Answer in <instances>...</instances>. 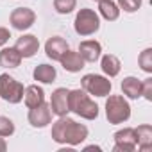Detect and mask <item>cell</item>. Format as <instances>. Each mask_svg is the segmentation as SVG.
<instances>
[{
  "label": "cell",
  "mask_w": 152,
  "mask_h": 152,
  "mask_svg": "<svg viewBox=\"0 0 152 152\" xmlns=\"http://www.w3.org/2000/svg\"><path fill=\"white\" fill-rule=\"evenodd\" d=\"M52 140L59 145L77 147L88 138V127L84 124H77L68 116H59L52 125Z\"/></svg>",
  "instance_id": "6da1fadb"
},
{
  "label": "cell",
  "mask_w": 152,
  "mask_h": 152,
  "mask_svg": "<svg viewBox=\"0 0 152 152\" xmlns=\"http://www.w3.org/2000/svg\"><path fill=\"white\" fill-rule=\"evenodd\" d=\"M68 106L72 113L84 120H95L99 116V106L90 99L84 90H72L68 93Z\"/></svg>",
  "instance_id": "7a4b0ae2"
},
{
  "label": "cell",
  "mask_w": 152,
  "mask_h": 152,
  "mask_svg": "<svg viewBox=\"0 0 152 152\" xmlns=\"http://www.w3.org/2000/svg\"><path fill=\"white\" fill-rule=\"evenodd\" d=\"M106 118L109 124L118 125L131 118V106L122 95H109L106 100Z\"/></svg>",
  "instance_id": "3957f363"
},
{
  "label": "cell",
  "mask_w": 152,
  "mask_h": 152,
  "mask_svg": "<svg viewBox=\"0 0 152 152\" xmlns=\"http://www.w3.org/2000/svg\"><path fill=\"white\" fill-rule=\"evenodd\" d=\"M73 29L79 36H91L100 29V18L93 9H81L75 15V22H73Z\"/></svg>",
  "instance_id": "277c9868"
},
{
  "label": "cell",
  "mask_w": 152,
  "mask_h": 152,
  "mask_svg": "<svg viewBox=\"0 0 152 152\" xmlns=\"http://www.w3.org/2000/svg\"><path fill=\"white\" fill-rule=\"evenodd\" d=\"M81 86L88 95L93 97H107L113 90L111 81L104 75H97V73H86L81 79Z\"/></svg>",
  "instance_id": "5b68a950"
},
{
  "label": "cell",
  "mask_w": 152,
  "mask_h": 152,
  "mask_svg": "<svg viewBox=\"0 0 152 152\" xmlns=\"http://www.w3.org/2000/svg\"><path fill=\"white\" fill-rule=\"evenodd\" d=\"M23 84L20 81H16L15 77H11L9 73H2L0 75V97L9 104H18L23 100Z\"/></svg>",
  "instance_id": "8992f818"
},
{
  "label": "cell",
  "mask_w": 152,
  "mask_h": 152,
  "mask_svg": "<svg viewBox=\"0 0 152 152\" xmlns=\"http://www.w3.org/2000/svg\"><path fill=\"white\" fill-rule=\"evenodd\" d=\"M115 147L113 152H134L136 148V131L132 127H125L115 132Z\"/></svg>",
  "instance_id": "52a82bcc"
},
{
  "label": "cell",
  "mask_w": 152,
  "mask_h": 152,
  "mask_svg": "<svg viewBox=\"0 0 152 152\" xmlns=\"http://www.w3.org/2000/svg\"><path fill=\"white\" fill-rule=\"evenodd\" d=\"M27 118H29V124H31L32 127H36V129H43V127H47V125L50 124V120H52L50 104H47V102L43 100L41 104L31 107Z\"/></svg>",
  "instance_id": "ba28073f"
},
{
  "label": "cell",
  "mask_w": 152,
  "mask_h": 152,
  "mask_svg": "<svg viewBox=\"0 0 152 152\" xmlns=\"http://www.w3.org/2000/svg\"><path fill=\"white\" fill-rule=\"evenodd\" d=\"M9 22L11 25L16 29V31H27L34 25L36 22V13L29 7H16L11 16H9Z\"/></svg>",
  "instance_id": "9c48e42d"
},
{
  "label": "cell",
  "mask_w": 152,
  "mask_h": 152,
  "mask_svg": "<svg viewBox=\"0 0 152 152\" xmlns=\"http://www.w3.org/2000/svg\"><path fill=\"white\" fill-rule=\"evenodd\" d=\"M68 93H70V90H66V88H57L52 93V97H50V111L56 116H66L70 113Z\"/></svg>",
  "instance_id": "30bf717a"
},
{
  "label": "cell",
  "mask_w": 152,
  "mask_h": 152,
  "mask_svg": "<svg viewBox=\"0 0 152 152\" xmlns=\"http://www.w3.org/2000/svg\"><path fill=\"white\" fill-rule=\"evenodd\" d=\"M15 48L20 52L22 57H32L38 54L39 50V39L34 36V34H23L16 39V45Z\"/></svg>",
  "instance_id": "8fae6325"
},
{
  "label": "cell",
  "mask_w": 152,
  "mask_h": 152,
  "mask_svg": "<svg viewBox=\"0 0 152 152\" xmlns=\"http://www.w3.org/2000/svg\"><path fill=\"white\" fill-rule=\"evenodd\" d=\"M66 50H70V47H68V43H66L61 36L48 38V41L45 43V52H47V56H48L52 61H59V59L66 54Z\"/></svg>",
  "instance_id": "7c38bea8"
},
{
  "label": "cell",
  "mask_w": 152,
  "mask_h": 152,
  "mask_svg": "<svg viewBox=\"0 0 152 152\" xmlns=\"http://www.w3.org/2000/svg\"><path fill=\"white\" fill-rule=\"evenodd\" d=\"M81 57L84 59V63H95L99 57H100V52H102V45L95 39H86L79 45V50Z\"/></svg>",
  "instance_id": "4fadbf2b"
},
{
  "label": "cell",
  "mask_w": 152,
  "mask_h": 152,
  "mask_svg": "<svg viewBox=\"0 0 152 152\" xmlns=\"http://www.w3.org/2000/svg\"><path fill=\"white\" fill-rule=\"evenodd\" d=\"M59 63L70 73H77V72H81L84 68V59L81 57V54L79 52H72V50H66V54L59 59Z\"/></svg>",
  "instance_id": "5bb4252c"
},
{
  "label": "cell",
  "mask_w": 152,
  "mask_h": 152,
  "mask_svg": "<svg viewBox=\"0 0 152 152\" xmlns=\"http://www.w3.org/2000/svg\"><path fill=\"white\" fill-rule=\"evenodd\" d=\"M136 131V147L141 150V152H147L152 148V127L148 124H143V125H138Z\"/></svg>",
  "instance_id": "9a60e30c"
},
{
  "label": "cell",
  "mask_w": 152,
  "mask_h": 152,
  "mask_svg": "<svg viewBox=\"0 0 152 152\" xmlns=\"http://www.w3.org/2000/svg\"><path fill=\"white\" fill-rule=\"evenodd\" d=\"M22 59L23 57L20 56V52L15 47L0 50V66H2V68H18Z\"/></svg>",
  "instance_id": "2e32d148"
},
{
  "label": "cell",
  "mask_w": 152,
  "mask_h": 152,
  "mask_svg": "<svg viewBox=\"0 0 152 152\" xmlns=\"http://www.w3.org/2000/svg\"><path fill=\"white\" fill-rule=\"evenodd\" d=\"M56 75H57V72H56V68H54L52 64H38V66L34 68V72H32L34 81L43 83V84L54 83V81H56Z\"/></svg>",
  "instance_id": "e0dca14e"
},
{
  "label": "cell",
  "mask_w": 152,
  "mask_h": 152,
  "mask_svg": "<svg viewBox=\"0 0 152 152\" xmlns=\"http://www.w3.org/2000/svg\"><path fill=\"white\" fill-rule=\"evenodd\" d=\"M23 100H25V106H27L29 109L34 107V106H38V104H41V102L45 100V91H43V88H39L38 84L27 86L25 91H23Z\"/></svg>",
  "instance_id": "ac0fdd59"
},
{
  "label": "cell",
  "mask_w": 152,
  "mask_h": 152,
  "mask_svg": "<svg viewBox=\"0 0 152 152\" xmlns=\"http://www.w3.org/2000/svg\"><path fill=\"white\" fill-rule=\"evenodd\" d=\"M100 68H102V72L107 75V77H116V75L120 73L122 63H120V59H118L116 56L106 54V56H102V59H100Z\"/></svg>",
  "instance_id": "d6986e66"
},
{
  "label": "cell",
  "mask_w": 152,
  "mask_h": 152,
  "mask_svg": "<svg viewBox=\"0 0 152 152\" xmlns=\"http://www.w3.org/2000/svg\"><path fill=\"white\" fill-rule=\"evenodd\" d=\"M99 13L104 20L115 22L120 16V7L113 2V0H99Z\"/></svg>",
  "instance_id": "ffe728a7"
},
{
  "label": "cell",
  "mask_w": 152,
  "mask_h": 152,
  "mask_svg": "<svg viewBox=\"0 0 152 152\" xmlns=\"http://www.w3.org/2000/svg\"><path fill=\"white\" fill-rule=\"evenodd\" d=\"M122 91L129 99H140L141 97V81L136 77H125L122 81Z\"/></svg>",
  "instance_id": "44dd1931"
},
{
  "label": "cell",
  "mask_w": 152,
  "mask_h": 152,
  "mask_svg": "<svg viewBox=\"0 0 152 152\" xmlns=\"http://www.w3.org/2000/svg\"><path fill=\"white\" fill-rule=\"evenodd\" d=\"M77 6V0H54V9L59 15H68L75 9Z\"/></svg>",
  "instance_id": "7402d4cb"
},
{
  "label": "cell",
  "mask_w": 152,
  "mask_h": 152,
  "mask_svg": "<svg viewBox=\"0 0 152 152\" xmlns=\"http://www.w3.org/2000/svg\"><path fill=\"white\" fill-rule=\"evenodd\" d=\"M138 63H140V66H141L143 72L152 73V48H145V50L140 54Z\"/></svg>",
  "instance_id": "603a6c76"
},
{
  "label": "cell",
  "mask_w": 152,
  "mask_h": 152,
  "mask_svg": "<svg viewBox=\"0 0 152 152\" xmlns=\"http://www.w3.org/2000/svg\"><path fill=\"white\" fill-rule=\"evenodd\" d=\"M13 134H15V124H13V120L7 118V116H0V136L7 138V136H13Z\"/></svg>",
  "instance_id": "cb8c5ba5"
},
{
  "label": "cell",
  "mask_w": 152,
  "mask_h": 152,
  "mask_svg": "<svg viewBox=\"0 0 152 152\" xmlns=\"http://www.w3.org/2000/svg\"><path fill=\"white\" fill-rule=\"evenodd\" d=\"M116 6L124 9L125 13H136L141 7V0H118Z\"/></svg>",
  "instance_id": "d4e9b609"
},
{
  "label": "cell",
  "mask_w": 152,
  "mask_h": 152,
  "mask_svg": "<svg viewBox=\"0 0 152 152\" xmlns=\"http://www.w3.org/2000/svg\"><path fill=\"white\" fill-rule=\"evenodd\" d=\"M141 97H145L148 102L152 100V79H145L141 83Z\"/></svg>",
  "instance_id": "484cf974"
},
{
  "label": "cell",
  "mask_w": 152,
  "mask_h": 152,
  "mask_svg": "<svg viewBox=\"0 0 152 152\" xmlns=\"http://www.w3.org/2000/svg\"><path fill=\"white\" fill-rule=\"evenodd\" d=\"M9 38H11V32H9V29H6V27H0V47H4V45L9 41Z\"/></svg>",
  "instance_id": "4316f807"
},
{
  "label": "cell",
  "mask_w": 152,
  "mask_h": 152,
  "mask_svg": "<svg viewBox=\"0 0 152 152\" xmlns=\"http://www.w3.org/2000/svg\"><path fill=\"white\" fill-rule=\"evenodd\" d=\"M7 150V143L4 140V136H0V152H6Z\"/></svg>",
  "instance_id": "83f0119b"
},
{
  "label": "cell",
  "mask_w": 152,
  "mask_h": 152,
  "mask_svg": "<svg viewBox=\"0 0 152 152\" xmlns=\"http://www.w3.org/2000/svg\"><path fill=\"white\" fill-rule=\"evenodd\" d=\"M84 150H100V147H95V145H91V147H86Z\"/></svg>",
  "instance_id": "f1b7e54d"
},
{
  "label": "cell",
  "mask_w": 152,
  "mask_h": 152,
  "mask_svg": "<svg viewBox=\"0 0 152 152\" xmlns=\"http://www.w3.org/2000/svg\"><path fill=\"white\" fill-rule=\"evenodd\" d=\"M97 2H99V0H97Z\"/></svg>",
  "instance_id": "f546056e"
}]
</instances>
